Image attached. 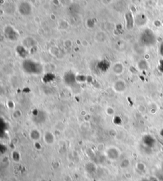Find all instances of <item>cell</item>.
<instances>
[{"mask_svg": "<svg viewBox=\"0 0 163 181\" xmlns=\"http://www.w3.org/2000/svg\"><path fill=\"white\" fill-rule=\"evenodd\" d=\"M22 68L26 73L31 75H40L43 72L41 64L33 60H25L22 63Z\"/></svg>", "mask_w": 163, "mask_h": 181, "instance_id": "6da1fadb", "label": "cell"}, {"mask_svg": "<svg viewBox=\"0 0 163 181\" xmlns=\"http://www.w3.org/2000/svg\"><path fill=\"white\" fill-rule=\"evenodd\" d=\"M141 41L147 46L153 45L156 42V36L150 29H146L141 36Z\"/></svg>", "mask_w": 163, "mask_h": 181, "instance_id": "7a4b0ae2", "label": "cell"}, {"mask_svg": "<svg viewBox=\"0 0 163 181\" xmlns=\"http://www.w3.org/2000/svg\"><path fill=\"white\" fill-rule=\"evenodd\" d=\"M5 35L11 41H16L18 39L19 34L12 27L8 26L5 29Z\"/></svg>", "mask_w": 163, "mask_h": 181, "instance_id": "3957f363", "label": "cell"}, {"mask_svg": "<svg viewBox=\"0 0 163 181\" xmlns=\"http://www.w3.org/2000/svg\"><path fill=\"white\" fill-rule=\"evenodd\" d=\"M114 90L117 93H122L126 90V85L124 81L118 80L115 82L113 85Z\"/></svg>", "mask_w": 163, "mask_h": 181, "instance_id": "277c9868", "label": "cell"}, {"mask_svg": "<svg viewBox=\"0 0 163 181\" xmlns=\"http://www.w3.org/2000/svg\"><path fill=\"white\" fill-rule=\"evenodd\" d=\"M106 155L110 160H116L119 156V152L115 147H110L106 150Z\"/></svg>", "mask_w": 163, "mask_h": 181, "instance_id": "5b68a950", "label": "cell"}, {"mask_svg": "<svg viewBox=\"0 0 163 181\" xmlns=\"http://www.w3.org/2000/svg\"><path fill=\"white\" fill-rule=\"evenodd\" d=\"M143 143L145 144L147 147H153L156 144V140L154 139L151 135H145L144 137H143Z\"/></svg>", "mask_w": 163, "mask_h": 181, "instance_id": "8992f818", "label": "cell"}, {"mask_svg": "<svg viewBox=\"0 0 163 181\" xmlns=\"http://www.w3.org/2000/svg\"><path fill=\"white\" fill-rule=\"evenodd\" d=\"M45 143L48 144H52L55 141V137L53 133L50 132H47L44 135Z\"/></svg>", "mask_w": 163, "mask_h": 181, "instance_id": "52a82bcc", "label": "cell"}, {"mask_svg": "<svg viewBox=\"0 0 163 181\" xmlns=\"http://www.w3.org/2000/svg\"><path fill=\"white\" fill-rule=\"evenodd\" d=\"M124 66L122 64L116 63L115 64L113 68H112V71L116 75H120L124 72Z\"/></svg>", "mask_w": 163, "mask_h": 181, "instance_id": "ba28073f", "label": "cell"}, {"mask_svg": "<svg viewBox=\"0 0 163 181\" xmlns=\"http://www.w3.org/2000/svg\"><path fill=\"white\" fill-rule=\"evenodd\" d=\"M126 26H127V28L129 29H131L133 28L134 26V19H133V17L131 13H128L126 15Z\"/></svg>", "mask_w": 163, "mask_h": 181, "instance_id": "9c48e42d", "label": "cell"}, {"mask_svg": "<svg viewBox=\"0 0 163 181\" xmlns=\"http://www.w3.org/2000/svg\"><path fill=\"white\" fill-rule=\"evenodd\" d=\"M29 136H30V138L33 141H38L40 140V139L41 137V133L40 132V131L35 129L31 131Z\"/></svg>", "mask_w": 163, "mask_h": 181, "instance_id": "30bf717a", "label": "cell"}, {"mask_svg": "<svg viewBox=\"0 0 163 181\" xmlns=\"http://www.w3.org/2000/svg\"><path fill=\"white\" fill-rule=\"evenodd\" d=\"M17 51L18 54H19V55H20L21 57H23V58L26 57L27 55V53L26 50L24 48V47H23V46H18L17 49Z\"/></svg>", "mask_w": 163, "mask_h": 181, "instance_id": "8fae6325", "label": "cell"}, {"mask_svg": "<svg viewBox=\"0 0 163 181\" xmlns=\"http://www.w3.org/2000/svg\"><path fill=\"white\" fill-rule=\"evenodd\" d=\"M138 68L140 70H146L148 68V64L146 61L145 60H142L138 63Z\"/></svg>", "mask_w": 163, "mask_h": 181, "instance_id": "7c38bea8", "label": "cell"}, {"mask_svg": "<svg viewBox=\"0 0 163 181\" xmlns=\"http://www.w3.org/2000/svg\"><path fill=\"white\" fill-rule=\"evenodd\" d=\"M106 113L108 115H113V114L114 113V109L112 108V107H108L107 109H106Z\"/></svg>", "mask_w": 163, "mask_h": 181, "instance_id": "4fadbf2b", "label": "cell"}, {"mask_svg": "<svg viewBox=\"0 0 163 181\" xmlns=\"http://www.w3.org/2000/svg\"><path fill=\"white\" fill-rule=\"evenodd\" d=\"M160 64L158 67V69L159 70L161 71L162 73H163V60H160Z\"/></svg>", "mask_w": 163, "mask_h": 181, "instance_id": "5bb4252c", "label": "cell"}, {"mask_svg": "<svg viewBox=\"0 0 163 181\" xmlns=\"http://www.w3.org/2000/svg\"><path fill=\"white\" fill-rule=\"evenodd\" d=\"M159 52H160V54H161L162 56L163 57V42H162L161 43V44H160Z\"/></svg>", "mask_w": 163, "mask_h": 181, "instance_id": "9a60e30c", "label": "cell"}, {"mask_svg": "<svg viewBox=\"0 0 163 181\" xmlns=\"http://www.w3.org/2000/svg\"><path fill=\"white\" fill-rule=\"evenodd\" d=\"M158 179H161V180L163 181V170L162 171H161V172H159L158 173Z\"/></svg>", "mask_w": 163, "mask_h": 181, "instance_id": "2e32d148", "label": "cell"}, {"mask_svg": "<svg viewBox=\"0 0 163 181\" xmlns=\"http://www.w3.org/2000/svg\"><path fill=\"white\" fill-rule=\"evenodd\" d=\"M150 181H157V179L155 177H152L151 179H150Z\"/></svg>", "mask_w": 163, "mask_h": 181, "instance_id": "e0dca14e", "label": "cell"}, {"mask_svg": "<svg viewBox=\"0 0 163 181\" xmlns=\"http://www.w3.org/2000/svg\"><path fill=\"white\" fill-rule=\"evenodd\" d=\"M141 181H150V179H142Z\"/></svg>", "mask_w": 163, "mask_h": 181, "instance_id": "ac0fdd59", "label": "cell"}, {"mask_svg": "<svg viewBox=\"0 0 163 181\" xmlns=\"http://www.w3.org/2000/svg\"><path fill=\"white\" fill-rule=\"evenodd\" d=\"M160 134H161V135L162 136V137H163V129L161 130V132H160Z\"/></svg>", "mask_w": 163, "mask_h": 181, "instance_id": "d6986e66", "label": "cell"}]
</instances>
